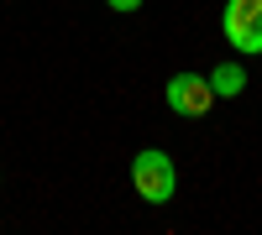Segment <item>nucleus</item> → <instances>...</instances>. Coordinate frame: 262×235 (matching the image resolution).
I'll return each instance as SVG.
<instances>
[{
  "instance_id": "1",
  "label": "nucleus",
  "mask_w": 262,
  "mask_h": 235,
  "mask_svg": "<svg viewBox=\"0 0 262 235\" xmlns=\"http://www.w3.org/2000/svg\"><path fill=\"white\" fill-rule=\"evenodd\" d=\"M131 188H137L142 204H168L179 194V167L163 146H142L137 157H131Z\"/></svg>"
},
{
  "instance_id": "2",
  "label": "nucleus",
  "mask_w": 262,
  "mask_h": 235,
  "mask_svg": "<svg viewBox=\"0 0 262 235\" xmlns=\"http://www.w3.org/2000/svg\"><path fill=\"white\" fill-rule=\"evenodd\" d=\"M221 32L242 58H257L262 53V0H226Z\"/></svg>"
},
{
  "instance_id": "3",
  "label": "nucleus",
  "mask_w": 262,
  "mask_h": 235,
  "mask_svg": "<svg viewBox=\"0 0 262 235\" xmlns=\"http://www.w3.org/2000/svg\"><path fill=\"white\" fill-rule=\"evenodd\" d=\"M210 105H215V89H210L205 73H173V79H168V110H173V115L205 120Z\"/></svg>"
},
{
  "instance_id": "4",
  "label": "nucleus",
  "mask_w": 262,
  "mask_h": 235,
  "mask_svg": "<svg viewBox=\"0 0 262 235\" xmlns=\"http://www.w3.org/2000/svg\"><path fill=\"white\" fill-rule=\"evenodd\" d=\"M210 89H215V99H236L247 89V68L242 63H221V68H210Z\"/></svg>"
},
{
  "instance_id": "5",
  "label": "nucleus",
  "mask_w": 262,
  "mask_h": 235,
  "mask_svg": "<svg viewBox=\"0 0 262 235\" xmlns=\"http://www.w3.org/2000/svg\"><path fill=\"white\" fill-rule=\"evenodd\" d=\"M105 6H111L116 16H131V11H142V0H105Z\"/></svg>"
}]
</instances>
